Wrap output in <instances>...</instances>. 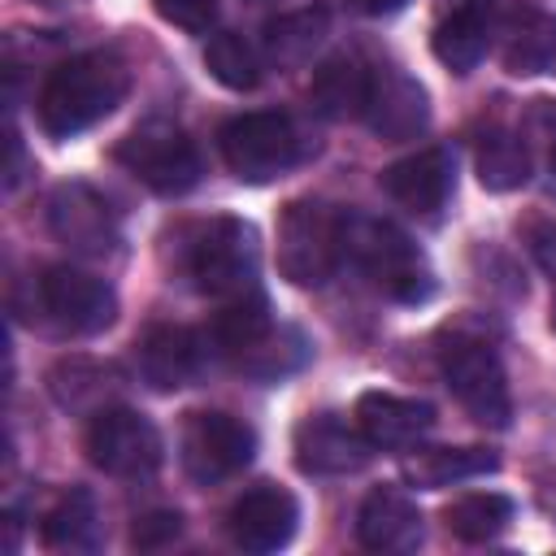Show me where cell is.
<instances>
[{"mask_svg": "<svg viewBox=\"0 0 556 556\" xmlns=\"http://www.w3.org/2000/svg\"><path fill=\"white\" fill-rule=\"evenodd\" d=\"M130 91V70L117 52H78L61 61L39 87V126L52 139H74L109 117Z\"/></svg>", "mask_w": 556, "mask_h": 556, "instance_id": "6da1fadb", "label": "cell"}, {"mask_svg": "<svg viewBox=\"0 0 556 556\" xmlns=\"http://www.w3.org/2000/svg\"><path fill=\"white\" fill-rule=\"evenodd\" d=\"M343 261L395 304H426L434 295V269L426 252L387 217L343 213Z\"/></svg>", "mask_w": 556, "mask_h": 556, "instance_id": "7a4b0ae2", "label": "cell"}, {"mask_svg": "<svg viewBox=\"0 0 556 556\" xmlns=\"http://www.w3.org/2000/svg\"><path fill=\"white\" fill-rule=\"evenodd\" d=\"M178 256H182V274L191 278V287L200 295H213L226 304V300H239L248 291H261L256 287L261 243H256L252 222H243V217L195 222L182 235Z\"/></svg>", "mask_w": 556, "mask_h": 556, "instance_id": "3957f363", "label": "cell"}, {"mask_svg": "<svg viewBox=\"0 0 556 556\" xmlns=\"http://www.w3.org/2000/svg\"><path fill=\"white\" fill-rule=\"evenodd\" d=\"M439 374L447 382V391L456 395V404L491 430H504L513 417V395H508V378L500 365V352L491 348V339L473 334V330H447L439 339Z\"/></svg>", "mask_w": 556, "mask_h": 556, "instance_id": "277c9868", "label": "cell"}, {"mask_svg": "<svg viewBox=\"0 0 556 556\" xmlns=\"http://www.w3.org/2000/svg\"><path fill=\"white\" fill-rule=\"evenodd\" d=\"M343 265V213L326 200H291L278 217V274L291 287H321Z\"/></svg>", "mask_w": 556, "mask_h": 556, "instance_id": "5b68a950", "label": "cell"}, {"mask_svg": "<svg viewBox=\"0 0 556 556\" xmlns=\"http://www.w3.org/2000/svg\"><path fill=\"white\" fill-rule=\"evenodd\" d=\"M113 161L139 178L148 191L156 195H187L200 174H204V161H200V148L187 139L182 126L165 122V117H148L139 122L117 148H113Z\"/></svg>", "mask_w": 556, "mask_h": 556, "instance_id": "8992f818", "label": "cell"}, {"mask_svg": "<svg viewBox=\"0 0 556 556\" xmlns=\"http://www.w3.org/2000/svg\"><path fill=\"white\" fill-rule=\"evenodd\" d=\"M217 143H222L226 169L239 182H252V187L282 178L304 156L300 130L287 113H239L222 126Z\"/></svg>", "mask_w": 556, "mask_h": 556, "instance_id": "52a82bcc", "label": "cell"}, {"mask_svg": "<svg viewBox=\"0 0 556 556\" xmlns=\"http://www.w3.org/2000/svg\"><path fill=\"white\" fill-rule=\"evenodd\" d=\"M178 456H182V469L191 482L217 486L252 465L256 430L222 408H200V413H187V421H182Z\"/></svg>", "mask_w": 556, "mask_h": 556, "instance_id": "ba28073f", "label": "cell"}, {"mask_svg": "<svg viewBox=\"0 0 556 556\" xmlns=\"http://www.w3.org/2000/svg\"><path fill=\"white\" fill-rule=\"evenodd\" d=\"M83 447H87V460L109 478L139 482V478H152L161 469V434H156V426L143 413L122 408V404H104V408L91 413Z\"/></svg>", "mask_w": 556, "mask_h": 556, "instance_id": "9c48e42d", "label": "cell"}, {"mask_svg": "<svg viewBox=\"0 0 556 556\" xmlns=\"http://www.w3.org/2000/svg\"><path fill=\"white\" fill-rule=\"evenodd\" d=\"M39 308L65 330V334H100L117 321V295L104 278L74 269V265H52L39 278Z\"/></svg>", "mask_w": 556, "mask_h": 556, "instance_id": "30bf717a", "label": "cell"}, {"mask_svg": "<svg viewBox=\"0 0 556 556\" xmlns=\"http://www.w3.org/2000/svg\"><path fill=\"white\" fill-rule=\"evenodd\" d=\"M48 230L61 248H70L78 256H113L122 243L117 213L87 182H61L48 195Z\"/></svg>", "mask_w": 556, "mask_h": 556, "instance_id": "8fae6325", "label": "cell"}, {"mask_svg": "<svg viewBox=\"0 0 556 556\" xmlns=\"http://www.w3.org/2000/svg\"><path fill=\"white\" fill-rule=\"evenodd\" d=\"M295 526H300V504L287 486L278 482H256L248 486L230 513H226V530L235 539V547L243 552H278L295 539Z\"/></svg>", "mask_w": 556, "mask_h": 556, "instance_id": "7c38bea8", "label": "cell"}, {"mask_svg": "<svg viewBox=\"0 0 556 556\" xmlns=\"http://www.w3.org/2000/svg\"><path fill=\"white\" fill-rule=\"evenodd\" d=\"M365 122L378 139L400 143V139H417L430 126V96L417 78H408L395 65L374 70L369 78V104H365Z\"/></svg>", "mask_w": 556, "mask_h": 556, "instance_id": "4fadbf2b", "label": "cell"}, {"mask_svg": "<svg viewBox=\"0 0 556 556\" xmlns=\"http://www.w3.org/2000/svg\"><path fill=\"white\" fill-rule=\"evenodd\" d=\"M456 187V156L452 148H421L413 156H400L382 169V191L408 208L413 217H434Z\"/></svg>", "mask_w": 556, "mask_h": 556, "instance_id": "5bb4252c", "label": "cell"}, {"mask_svg": "<svg viewBox=\"0 0 556 556\" xmlns=\"http://www.w3.org/2000/svg\"><path fill=\"white\" fill-rule=\"evenodd\" d=\"M369 456L374 443L339 413H308L295 426V465L304 473H356L361 465H369Z\"/></svg>", "mask_w": 556, "mask_h": 556, "instance_id": "9a60e30c", "label": "cell"}, {"mask_svg": "<svg viewBox=\"0 0 556 556\" xmlns=\"http://www.w3.org/2000/svg\"><path fill=\"white\" fill-rule=\"evenodd\" d=\"M204 339L187 326H148L139 348H135V365L139 378L152 391H178L187 382H195V374L204 369Z\"/></svg>", "mask_w": 556, "mask_h": 556, "instance_id": "2e32d148", "label": "cell"}, {"mask_svg": "<svg viewBox=\"0 0 556 556\" xmlns=\"http://www.w3.org/2000/svg\"><path fill=\"white\" fill-rule=\"evenodd\" d=\"M356 426L361 434L382 447V452H404L417 447L430 430H434V408L426 400L413 395H395V391H365L356 400Z\"/></svg>", "mask_w": 556, "mask_h": 556, "instance_id": "e0dca14e", "label": "cell"}, {"mask_svg": "<svg viewBox=\"0 0 556 556\" xmlns=\"http://www.w3.org/2000/svg\"><path fill=\"white\" fill-rule=\"evenodd\" d=\"M356 539L369 552H413L426 539L421 508L400 486H374L356 513Z\"/></svg>", "mask_w": 556, "mask_h": 556, "instance_id": "ac0fdd59", "label": "cell"}, {"mask_svg": "<svg viewBox=\"0 0 556 556\" xmlns=\"http://www.w3.org/2000/svg\"><path fill=\"white\" fill-rule=\"evenodd\" d=\"M491 48V0H460L430 35V52L452 74H469Z\"/></svg>", "mask_w": 556, "mask_h": 556, "instance_id": "d6986e66", "label": "cell"}, {"mask_svg": "<svg viewBox=\"0 0 556 556\" xmlns=\"http://www.w3.org/2000/svg\"><path fill=\"white\" fill-rule=\"evenodd\" d=\"M404 482L417 491H443L482 473L500 469V456L491 447H417L404 456Z\"/></svg>", "mask_w": 556, "mask_h": 556, "instance_id": "ffe728a7", "label": "cell"}, {"mask_svg": "<svg viewBox=\"0 0 556 556\" xmlns=\"http://www.w3.org/2000/svg\"><path fill=\"white\" fill-rule=\"evenodd\" d=\"M500 61L508 74H543L556 65V13L543 9H513L504 22Z\"/></svg>", "mask_w": 556, "mask_h": 556, "instance_id": "44dd1931", "label": "cell"}, {"mask_svg": "<svg viewBox=\"0 0 556 556\" xmlns=\"http://www.w3.org/2000/svg\"><path fill=\"white\" fill-rule=\"evenodd\" d=\"M369 78L374 70H365L356 56H330L313 83H308V100L317 113L334 117V122H348V117H365V104H369Z\"/></svg>", "mask_w": 556, "mask_h": 556, "instance_id": "7402d4cb", "label": "cell"}, {"mask_svg": "<svg viewBox=\"0 0 556 556\" xmlns=\"http://www.w3.org/2000/svg\"><path fill=\"white\" fill-rule=\"evenodd\" d=\"M39 534H43V543L52 552H96L100 539H104V526H100V513H96L91 491H65L43 513Z\"/></svg>", "mask_w": 556, "mask_h": 556, "instance_id": "603a6c76", "label": "cell"}, {"mask_svg": "<svg viewBox=\"0 0 556 556\" xmlns=\"http://www.w3.org/2000/svg\"><path fill=\"white\" fill-rule=\"evenodd\" d=\"M473 165H478V182L486 191H517L530 182V148L521 143V135H513L504 126H491L478 139Z\"/></svg>", "mask_w": 556, "mask_h": 556, "instance_id": "cb8c5ba5", "label": "cell"}, {"mask_svg": "<svg viewBox=\"0 0 556 556\" xmlns=\"http://www.w3.org/2000/svg\"><path fill=\"white\" fill-rule=\"evenodd\" d=\"M326 35H330V13L326 9L282 13L265 26V56L278 61V65H304Z\"/></svg>", "mask_w": 556, "mask_h": 556, "instance_id": "d4e9b609", "label": "cell"}, {"mask_svg": "<svg viewBox=\"0 0 556 556\" xmlns=\"http://www.w3.org/2000/svg\"><path fill=\"white\" fill-rule=\"evenodd\" d=\"M443 521L460 543H491L495 534L508 530L513 500L504 491H469L443 508Z\"/></svg>", "mask_w": 556, "mask_h": 556, "instance_id": "484cf974", "label": "cell"}, {"mask_svg": "<svg viewBox=\"0 0 556 556\" xmlns=\"http://www.w3.org/2000/svg\"><path fill=\"white\" fill-rule=\"evenodd\" d=\"M269 330H274V321H269V300H265L261 291H248V295H239V300H226V308L217 313V321H213V330H208V343L235 361V356H243L256 339H265Z\"/></svg>", "mask_w": 556, "mask_h": 556, "instance_id": "4316f807", "label": "cell"}, {"mask_svg": "<svg viewBox=\"0 0 556 556\" xmlns=\"http://www.w3.org/2000/svg\"><path fill=\"white\" fill-rule=\"evenodd\" d=\"M304 361H308L304 334L291 330V326H274V330H269L265 339H256L243 356H235V369L248 374V378H256V382H278V378L295 374Z\"/></svg>", "mask_w": 556, "mask_h": 556, "instance_id": "83f0119b", "label": "cell"}, {"mask_svg": "<svg viewBox=\"0 0 556 556\" xmlns=\"http://www.w3.org/2000/svg\"><path fill=\"white\" fill-rule=\"evenodd\" d=\"M204 65H208V74H213L222 87H230V91H252V87L261 83V56H256V48H252L243 35H235V30H217V35L208 39Z\"/></svg>", "mask_w": 556, "mask_h": 556, "instance_id": "f1b7e54d", "label": "cell"}, {"mask_svg": "<svg viewBox=\"0 0 556 556\" xmlns=\"http://www.w3.org/2000/svg\"><path fill=\"white\" fill-rule=\"evenodd\" d=\"M104 378H109V374H104L100 365H91V361H61V365L48 374V387H52L56 404H65V408H91V404H100L104 391H109ZM100 408H104V404H100Z\"/></svg>", "mask_w": 556, "mask_h": 556, "instance_id": "f546056e", "label": "cell"}, {"mask_svg": "<svg viewBox=\"0 0 556 556\" xmlns=\"http://www.w3.org/2000/svg\"><path fill=\"white\" fill-rule=\"evenodd\" d=\"M178 534H182V517L169 513V508H161V513H143V517H135L130 543H135L139 552H156V547L174 543Z\"/></svg>", "mask_w": 556, "mask_h": 556, "instance_id": "4dcf8cb0", "label": "cell"}, {"mask_svg": "<svg viewBox=\"0 0 556 556\" xmlns=\"http://www.w3.org/2000/svg\"><path fill=\"white\" fill-rule=\"evenodd\" d=\"M152 4L169 26L191 30V35H204L217 17V0H152Z\"/></svg>", "mask_w": 556, "mask_h": 556, "instance_id": "1f68e13d", "label": "cell"}, {"mask_svg": "<svg viewBox=\"0 0 556 556\" xmlns=\"http://www.w3.org/2000/svg\"><path fill=\"white\" fill-rule=\"evenodd\" d=\"M526 248L534 256V265L556 282V217H539L526 226Z\"/></svg>", "mask_w": 556, "mask_h": 556, "instance_id": "d6a6232c", "label": "cell"}, {"mask_svg": "<svg viewBox=\"0 0 556 556\" xmlns=\"http://www.w3.org/2000/svg\"><path fill=\"white\" fill-rule=\"evenodd\" d=\"M361 13H374V17H387V13H400L408 0H352Z\"/></svg>", "mask_w": 556, "mask_h": 556, "instance_id": "836d02e7", "label": "cell"}, {"mask_svg": "<svg viewBox=\"0 0 556 556\" xmlns=\"http://www.w3.org/2000/svg\"><path fill=\"white\" fill-rule=\"evenodd\" d=\"M547 456L556 460V417H552V426H547Z\"/></svg>", "mask_w": 556, "mask_h": 556, "instance_id": "e575fe53", "label": "cell"}, {"mask_svg": "<svg viewBox=\"0 0 556 556\" xmlns=\"http://www.w3.org/2000/svg\"><path fill=\"white\" fill-rule=\"evenodd\" d=\"M552 169H556V126H552Z\"/></svg>", "mask_w": 556, "mask_h": 556, "instance_id": "d590c367", "label": "cell"}, {"mask_svg": "<svg viewBox=\"0 0 556 556\" xmlns=\"http://www.w3.org/2000/svg\"><path fill=\"white\" fill-rule=\"evenodd\" d=\"M552 330H556V295H552Z\"/></svg>", "mask_w": 556, "mask_h": 556, "instance_id": "8d00e7d4", "label": "cell"}]
</instances>
